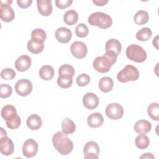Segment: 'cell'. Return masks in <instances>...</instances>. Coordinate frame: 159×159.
I'll return each instance as SVG.
<instances>
[{"mask_svg": "<svg viewBox=\"0 0 159 159\" xmlns=\"http://www.w3.org/2000/svg\"><path fill=\"white\" fill-rule=\"evenodd\" d=\"M118 55L111 51L106 52L103 56L96 57L93 61V67L97 71L104 73L108 72L116 62Z\"/></svg>", "mask_w": 159, "mask_h": 159, "instance_id": "6da1fadb", "label": "cell"}, {"mask_svg": "<svg viewBox=\"0 0 159 159\" xmlns=\"http://www.w3.org/2000/svg\"><path fill=\"white\" fill-rule=\"evenodd\" d=\"M52 142L55 148L62 155H66L73 149V142L63 132H57L52 137Z\"/></svg>", "mask_w": 159, "mask_h": 159, "instance_id": "7a4b0ae2", "label": "cell"}, {"mask_svg": "<svg viewBox=\"0 0 159 159\" xmlns=\"http://www.w3.org/2000/svg\"><path fill=\"white\" fill-rule=\"evenodd\" d=\"M88 23L91 25L97 26L101 29H107L112 24V19L111 16L102 12L92 13L88 17Z\"/></svg>", "mask_w": 159, "mask_h": 159, "instance_id": "3957f363", "label": "cell"}, {"mask_svg": "<svg viewBox=\"0 0 159 159\" xmlns=\"http://www.w3.org/2000/svg\"><path fill=\"white\" fill-rule=\"evenodd\" d=\"M125 53L129 60L137 63L143 62L147 57L145 50L141 46L137 44H131L128 46Z\"/></svg>", "mask_w": 159, "mask_h": 159, "instance_id": "277c9868", "label": "cell"}, {"mask_svg": "<svg viewBox=\"0 0 159 159\" xmlns=\"http://www.w3.org/2000/svg\"><path fill=\"white\" fill-rule=\"evenodd\" d=\"M139 75V71L135 66L127 65L117 73V79L121 83H127L130 81L137 80Z\"/></svg>", "mask_w": 159, "mask_h": 159, "instance_id": "5b68a950", "label": "cell"}, {"mask_svg": "<svg viewBox=\"0 0 159 159\" xmlns=\"http://www.w3.org/2000/svg\"><path fill=\"white\" fill-rule=\"evenodd\" d=\"M12 2V1H1L0 17L4 22H11L15 17V12L11 6Z\"/></svg>", "mask_w": 159, "mask_h": 159, "instance_id": "8992f818", "label": "cell"}, {"mask_svg": "<svg viewBox=\"0 0 159 159\" xmlns=\"http://www.w3.org/2000/svg\"><path fill=\"white\" fill-rule=\"evenodd\" d=\"M106 114L111 119L118 120L123 117L124 109L119 103L112 102L108 104L106 108Z\"/></svg>", "mask_w": 159, "mask_h": 159, "instance_id": "52a82bcc", "label": "cell"}, {"mask_svg": "<svg viewBox=\"0 0 159 159\" xmlns=\"http://www.w3.org/2000/svg\"><path fill=\"white\" fill-rule=\"evenodd\" d=\"M16 92L21 96H27L31 93L33 86L30 81L27 79H21L17 81L14 86Z\"/></svg>", "mask_w": 159, "mask_h": 159, "instance_id": "ba28073f", "label": "cell"}, {"mask_svg": "<svg viewBox=\"0 0 159 159\" xmlns=\"http://www.w3.org/2000/svg\"><path fill=\"white\" fill-rule=\"evenodd\" d=\"M70 51L73 57L78 59H82L86 56L88 48L84 42L76 41L71 44Z\"/></svg>", "mask_w": 159, "mask_h": 159, "instance_id": "9c48e42d", "label": "cell"}, {"mask_svg": "<svg viewBox=\"0 0 159 159\" xmlns=\"http://www.w3.org/2000/svg\"><path fill=\"white\" fill-rule=\"evenodd\" d=\"M84 158L98 159L99 153V147L94 141L88 142L83 148Z\"/></svg>", "mask_w": 159, "mask_h": 159, "instance_id": "30bf717a", "label": "cell"}, {"mask_svg": "<svg viewBox=\"0 0 159 159\" xmlns=\"http://www.w3.org/2000/svg\"><path fill=\"white\" fill-rule=\"evenodd\" d=\"M39 150V145L37 142L33 139H27L23 145L22 153L27 158H32L34 157Z\"/></svg>", "mask_w": 159, "mask_h": 159, "instance_id": "8fae6325", "label": "cell"}, {"mask_svg": "<svg viewBox=\"0 0 159 159\" xmlns=\"http://www.w3.org/2000/svg\"><path fill=\"white\" fill-rule=\"evenodd\" d=\"M14 151V145L12 140L6 136L0 139V152L6 156H9Z\"/></svg>", "mask_w": 159, "mask_h": 159, "instance_id": "7c38bea8", "label": "cell"}, {"mask_svg": "<svg viewBox=\"0 0 159 159\" xmlns=\"http://www.w3.org/2000/svg\"><path fill=\"white\" fill-rule=\"evenodd\" d=\"M99 98L93 93H87L83 97V104L86 108L93 110L96 108L99 104Z\"/></svg>", "mask_w": 159, "mask_h": 159, "instance_id": "4fadbf2b", "label": "cell"}, {"mask_svg": "<svg viewBox=\"0 0 159 159\" xmlns=\"http://www.w3.org/2000/svg\"><path fill=\"white\" fill-rule=\"evenodd\" d=\"M1 117L6 120V122H10L15 119L19 115L17 113V111L15 107L12 105H6L1 109Z\"/></svg>", "mask_w": 159, "mask_h": 159, "instance_id": "5bb4252c", "label": "cell"}, {"mask_svg": "<svg viewBox=\"0 0 159 159\" xmlns=\"http://www.w3.org/2000/svg\"><path fill=\"white\" fill-rule=\"evenodd\" d=\"M56 39L60 43H68L72 37L71 31L65 27H60L57 29L55 34Z\"/></svg>", "mask_w": 159, "mask_h": 159, "instance_id": "9a60e30c", "label": "cell"}, {"mask_svg": "<svg viewBox=\"0 0 159 159\" xmlns=\"http://www.w3.org/2000/svg\"><path fill=\"white\" fill-rule=\"evenodd\" d=\"M32 60L29 56L22 55L17 58L15 62V67L19 71H25L31 66Z\"/></svg>", "mask_w": 159, "mask_h": 159, "instance_id": "2e32d148", "label": "cell"}, {"mask_svg": "<svg viewBox=\"0 0 159 159\" xmlns=\"http://www.w3.org/2000/svg\"><path fill=\"white\" fill-rule=\"evenodd\" d=\"M37 6L39 13L43 16H48L52 12V1L37 0Z\"/></svg>", "mask_w": 159, "mask_h": 159, "instance_id": "e0dca14e", "label": "cell"}, {"mask_svg": "<svg viewBox=\"0 0 159 159\" xmlns=\"http://www.w3.org/2000/svg\"><path fill=\"white\" fill-rule=\"evenodd\" d=\"M27 48L31 53L39 54L43 50L44 42L36 39H31L27 42Z\"/></svg>", "mask_w": 159, "mask_h": 159, "instance_id": "ac0fdd59", "label": "cell"}, {"mask_svg": "<svg viewBox=\"0 0 159 159\" xmlns=\"http://www.w3.org/2000/svg\"><path fill=\"white\" fill-rule=\"evenodd\" d=\"M87 122L89 127L92 128H98L103 124L104 118L101 113L94 112L88 116Z\"/></svg>", "mask_w": 159, "mask_h": 159, "instance_id": "d6986e66", "label": "cell"}, {"mask_svg": "<svg viewBox=\"0 0 159 159\" xmlns=\"http://www.w3.org/2000/svg\"><path fill=\"white\" fill-rule=\"evenodd\" d=\"M134 130L138 134H145L152 129L151 123L147 120H139L137 121L134 126Z\"/></svg>", "mask_w": 159, "mask_h": 159, "instance_id": "ffe728a7", "label": "cell"}, {"mask_svg": "<svg viewBox=\"0 0 159 159\" xmlns=\"http://www.w3.org/2000/svg\"><path fill=\"white\" fill-rule=\"evenodd\" d=\"M26 124L30 129L32 130H36L41 127L42 125V120L39 115L34 114L28 117L27 119Z\"/></svg>", "mask_w": 159, "mask_h": 159, "instance_id": "44dd1931", "label": "cell"}, {"mask_svg": "<svg viewBox=\"0 0 159 159\" xmlns=\"http://www.w3.org/2000/svg\"><path fill=\"white\" fill-rule=\"evenodd\" d=\"M106 52L111 51L119 55L122 50V45L120 42L115 39H111L108 40L105 45Z\"/></svg>", "mask_w": 159, "mask_h": 159, "instance_id": "7402d4cb", "label": "cell"}, {"mask_svg": "<svg viewBox=\"0 0 159 159\" xmlns=\"http://www.w3.org/2000/svg\"><path fill=\"white\" fill-rule=\"evenodd\" d=\"M99 88L104 93H108L112 90L114 86V82L111 78L108 76L102 77L99 81Z\"/></svg>", "mask_w": 159, "mask_h": 159, "instance_id": "603a6c76", "label": "cell"}, {"mask_svg": "<svg viewBox=\"0 0 159 159\" xmlns=\"http://www.w3.org/2000/svg\"><path fill=\"white\" fill-rule=\"evenodd\" d=\"M40 77L45 81L52 80L54 76V69L52 66L43 65L39 70Z\"/></svg>", "mask_w": 159, "mask_h": 159, "instance_id": "cb8c5ba5", "label": "cell"}, {"mask_svg": "<svg viewBox=\"0 0 159 159\" xmlns=\"http://www.w3.org/2000/svg\"><path fill=\"white\" fill-rule=\"evenodd\" d=\"M78 20V12L74 9L67 11L63 16V20L68 25H75Z\"/></svg>", "mask_w": 159, "mask_h": 159, "instance_id": "d4e9b609", "label": "cell"}, {"mask_svg": "<svg viewBox=\"0 0 159 159\" xmlns=\"http://www.w3.org/2000/svg\"><path fill=\"white\" fill-rule=\"evenodd\" d=\"M76 129V125L75 122L70 119L66 117L61 122V130L62 132L66 135H70L73 134Z\"/></svg>", "mask_w": 159, "mask_h": 159, "instance_id": "484cf974", "label": "cell"}, {"mask_svg": "<svg viewBox=\"0 0 159 159\" xmlns=\"http://www.w3.org/2000/svg\"><path fill=\"white\" fill-rule=\"evenodd\" d=\"M73 83V76L68 75L60 74L57 78V84L61 88H68Z\"/></svg>", "mask_w": 159, "mask_h": 159, "instance_id": "4316f807", "label": "cell"}, {"mask_svg": "<svg viewBox=\"0 0 159 159\" xmlns=\"http://www.w3.org/2000/svg\"><path fill=\"white\" fill-rule=\"evenodd\" d=\"M135 143L137 147L140 150L147 148L150 144V140L147 135L143 134H140L135 139Z\"/></svg>", "mask_w": 159, "mask_h": 159, "instance_id": "83f0119b", "label": "cell"}, {"mask_svg": "<svg viewBox=\"0 0 159 159\" xmlns=\"http://www.w3.org/2000/svg\"><path fill=\"white\" fill-rule=\"evenodd\" d=\"M149 19L148 12L143 10L137 11L134 15V22L137 25H143L146 24Z\"/></svg>", "mask_w": 159, "mask_h": 159, "instance_id": "f1b7e54d", "label": "cell"}, {"mask_svg": "<svg viewBox=\"0 0 159 159\" xmlns=\"http://www.w3.org/2000/svg\"><path fill=\"white\" fill-rule=\"evenodd\" d=\"M147 113L148 116L155 121L159 120V109L157 102H152L147 107Z\"/></svg>", "mask_w": 159, "mask_h": 159, "instance_id": "f546056e", "label": "cell"}, {"mask_svg": "<svg viewBox=\"0 0 159 159\" xmlns=\"http://www.w3.org/2000/svg\"><path fill=\"white\" fill-rule=\"evenodd\" d=\"M152 35V31L148 27H143L136 33V38L140 41H147Z\"/></svg>", "mask_w": 159, "mask_h": 159, "instance_id": "4dcf8cb0", "label": "cell"}, {"mask_svg": "<svg viewBox=\"0 0 159 159\" xmlns=\"http://www.w3.org/2000/svg\"><path fill=\"white\" fill-rule=\"evenodd\" d=\"M75 33L78 37H80V38L86 37L89 33L88 27L86 24L83 23L79 24L75 28Z\"/></svg>", "mask_w": 159, "mask_h": 159, "instance_id": "1f68e13d", "label": "cell"}, {"mask_svg": "<svg viewBox=\"0 0 159 159\" xmlns=\"http://www.w3.org/2000/svg\"><path fill=\"white\" fill-rule=\"evenodd\" d=\"M16 73L12 68H6L1 71V77L6 80H11L16 77Z\"/></svg>", "mask_w": 159, "mask_h": 159, "instance_id": "d6a6232c", "label": "cell"}, {"mask_svg": "<svg viewBox=\"0 0 159 159\" xmlns=\"http://www.w3.org/2000/svg\"><path fill=\"white\" fill-rule=\"evenodd\" d=\"M12 93V89L11 86L7 84H1L0 86V97L1 98H7L9 97Z\"/></svg>", "mask_w": 159, "mask_h": 159, "instance_id": "836d02e7", "label": "cell"}, {"mask_svg": "<svg viewBox=\"0 0 159 159\" xmlns=\"http://www.w3.org/2000/svg\"><path fill=\"white\" fill-rule=\"evenodd\" d=\"M75 71L74 68L68 64L62 65L58 69V74H63V75H68L71 76L75 75Z\"/></svg>", "mask_w": 159, "mask_h": 159, "instance_id": "e575fe53", "label": "cell"}, {"mask_svg": "<svg viewBox=\"0 0 159 159\" xmlns=\"http://www.w3.org/2000/svg\"><path fill=\"white\" fill-rule=\"evenodd\" d=\"M46 37V32L42 29H35L31 33V39H36L45 42Z\"/></svg>", "mask_w": 159, "mask_h": 159, "instance_id": "d590c367", "label": "cell"}, {"mask_svg": "<svg viewBox=\"0 0 159 159\" xmlns=\"http://www.w3.org/2000/svg\"><path fill=\"white\" fill-rule=\"evenodd\" d=\"M76 84L80 86H84L88 85L90 82V77L86 73L80 75L76 78Z\"/></svg>", "mask_w": 159, "mask_h": 159, "instance_id": "8d00e7d4", "label": "cell"}, {"mask_svg": "<svg viewBox=\"0 0 159 159\" xmlns=\"http://www.w3.org/2000/svg\"><path fill=\"white\" fill-rule=\"evenodd\" d=\"M6 123L7 127L10 129H17L20 125V124H21L20 117L19 116H18L15 119H14L10 122H7Z\"/></svg>", "mask_w": 159, "mask_h": 159, "instance_id": "74e56055", "label": "cell"}, {"mask_svg": "<svg viewBox=\"0 0 159 159\" xmlns=\"http://www.w3.org/2000/svg\"><path fill=\"white\" fill-rule=\"evenodd\" d=\"M73 3L72 0H57L55 1V4L59 9H63L68 7Z\"/></svg>", "mask_w": 159, "mask_h": 159, "instance_id": "f35d334b", "label": "cell"}, {"mask_svg": "<svg viewBox=\"0 0 159 159\" xmlns=\"http://www.w3.org/2000/svg\"><path fill=\"white\" fill-rule=\"evenodd\" d=\"M17 3L18 6L23 9L29 7L32 3V0H17Z\"/></svg>", "mask_w": 159, "mask_h": 159, "instance_id": "ab89813d", "label": "cell"}, {"mask_svg": "<svg viewBox=\"0 0 159 159\" xmlns=\"http://www.w3.org/2000/svg\"><path fill=\"white\" fill-rule=\"evenodd\" d=\"M94 4H95L98 6H102L106 5L107 2V0H93Z\"/></svg>", "mask_w": 159, "mask_h": 159, "instance_id": "60d3db41", "label": "cell"}, {"mask_svg": "<svg viewBox=\"0 0 159 159\" xmlns=\"http://www.w3.org/2000/svg\"><path fill=\"white\" fill-rule=\"evenodd\" d=\"M140 158H155V156L151 153H145L140 156Z\"/></svg>", "mask_w": 159, "mask_h": 159, "instance_id": "b9f144b4", "label": "cell"}, {"mask_svg": "<svg viewBox=\"0 0 159 159\" xmlns=\"http://www.w3.org/2000/svg\"><path fill=\"white\" fill-rule=\"evenodd\" d=\"M158 36H156L155 37V39H153V46L157 48V49H158Z\"/></svg>", "mask_w": 159, "mask_h": 159, "instance_id": "7bdbcfd3", "label": "cell"}]
</instances>
